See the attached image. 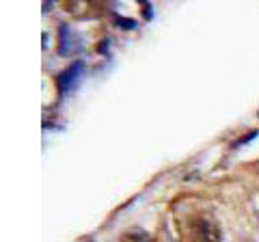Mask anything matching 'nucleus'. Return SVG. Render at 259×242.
I'll list each match as a JSON object with an SVG mask.
<instances>
[{
  "mask_svg": "<svg viewBox=\"0 0 259 242\" xmlns=\"http://www.w3.org/2000/svg\"><path fill=\"white\" fill-rule=\"evenodd\" d=\"M188 242H221V229H218L212 221L199 219L190 227Z\"/></svg>",
  "mask_w": 259,
  "mask_h": 242,
  "instance_id": "f257e3e1",
  "label": "nucleus"
},
{
  "mask_svg": "<svg viewBox=\"0 0 259 242\" xmlns=\"http://www.w3.org/2000/svg\"><path fill=\"white\" fill-rule=\"evenodd\" d=\"M80 74H82V63H80V61L71 63V65L65 69V71H61L59 78H56V87H59V91L61 93H67L69 89L76 85V80H78Z\"/></svg>",
  "mask_w": 259,
  "mask_h": 242,
  "instance_id": "f03ea898",
  "label": "nucleus"
},
{
  "mask_svg": "<svg viewBox=\"0 0 259 242\" xmlns=\"http://www.w3.org/2000/svg\"><path fill=\"white\" fill-rule=\"evenodd\" d=\"M74 37H71V30L69 26H63L59 28V48H61V54H71V50H74Z\"/></svg>",
  "mask_w": 259,
  "mask_h": 242,
  "instance_id": "7ed1b4c3",
  "label": "nucleus"
},
{
  "mask_svg": "<svg viewBox=\"0 0 259 242\" xmlns=\"http://www.w3.org/2000/svg\"><path fill=\"white\" fill-rule=\"evenodd\" d=\"M121 242H149V236L141 229H132L121 236Z\"/></svg>",
  "mask_w": 259,
  "mask_h": 242,
  "instance_id": "20e7f679",
  "label": "nucleus"
},
{
  "mask_svg": "<svg viewBox=\"0 0 259 242\" xmlns=\"http://www.w3.org/2000/svg\"><path fill=\"white\" fill-rule=\"evenodd\" d=\"M115 22L119 24V26H123V28H134V22H132V20H121L119 15L115 18Z\"/></svg>",
  "mask_w": 259,
  "mask_h": 242,
  "instance_id": "39448f33",
  "label": "nucleus"
}]
</instances>
